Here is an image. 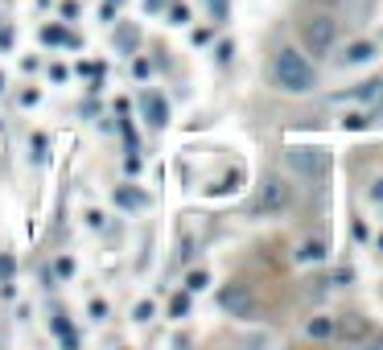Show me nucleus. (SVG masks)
Wrapping results in <instances>:
<instances>
[{"mask_svg":"<svg viewBox=\"0 0 383 350\" xmlns=\"http://www.w3.org/2000/svg\"><path fill=\"white\" fill-rule=\"evenodd\" d=\"M210 4V12H215V21H227V0H206Z\"/></svg>","mask_w":383,"mask_h":350,"instance_id":"16","label":"nucleus"},{"mask_svg":"<svg viewBox=\"0 0 383 350\" xmlns=\"http://www.w3.org/2000/svg\"><path fill=\"white\" fill-rule=\"evenodd\" d=\"M272 83H276L285 95H309V91L318 87V66H314L305 54H297L293 45H285V50H276V58H272Z\"/></svg>","mask_w":383,"mask_h":350,"instance_id":"1","label":"nucleus"},{"mask_svg":"<svg viewBox=\"0 0 383 350\" xmlns=\"http://www.w3.org/2000/svg\"><path fill=\"white\" fill-rule=\"evenodd\" d=\"M91 318H107V305L103 301H91Z\"/></svg>","mask_w":383,"mask_h":350,"instance_id":"20","label":"nucleus"},{"mask_svg":"<svg viewBox=\"0 0 383 350\" xmlns=\"http://www.w3.org/2000/svg\"><path fill=\"white\" fill-rule=\"evenodd\" d=\"M285 165H289V173H297L305 182H322L330 173V153L318 149V144H289L285 149Z\"/></svg>","mask_w":383,"mask_h":350,"instance_id":"2","label":"nucleus"},{"mask_svg":"<svg viewBox=\"0 0 383 350\" xmlns=\"http://www.w3.org/2000/svg\"><path fill=\"white\" fill-rule=\"evenodd\" d=\"M169 17H173V25H182V21H186V8H182V4H173V8H169Z\"/></svg>","mask_w":383,"mask_h":350,"instance_id":"18","label":"nucleus"},{"mask_svg":"<svg viewBox=\"0 0 383 350\" xmlns=\"http://www.w3.org/2000/svg\"><path fill=\"white\" fill-rule=\"evenodd\" d=\"M149 318H153V305H149V301H140V305H136V322H149Z\"/></svg>","mask_w":383,"mask_h":350,"instance_id":"17","label":"nucleus"},{"mask_svg":"<svg viewBox=\"0 0 383 350\" xmlns=\"http://www.w3.org/2000/svg\"><path fill=\"white\" fill-rule=\"evenodd\" d=\"M363 62H375V41H355L342 54V66H363Z\"/></svg>","mask_w":383,"mask_h":350,"instance_id":"7","label":"nucleus"},{"mask_svg":"<svg viewBox=\"0 0 383 350\" xmlns=\"http://www.w3.org/2000/svg\"><path fill=\"white\" fill-rule=\"evenodd\" d=\"M0 91H4V74H0Z\"/></svg>","mask_w":383,"mask_h":350,"instance_id":"22","label":"nucleus"},{"mask_svg":"<svg viewBox=\"0 0 383 350\" xmlns=\"http://www.w3.org/2000/svg\"><path fill=\"white\" fill-rule=\"evenodd\" d=\"M256 206H260L264 215L285 210V206H289V186H285L281 177H264V186H260V194H256Z\"/></svg>","mask_w":383,"mask_h":350,"instance_id":"5","label":"nucleus"},{"mask_svg":"<svg viewBox=\"0 0 383 350\" xmlns=\"http://www.w3.org/2000/svg\"><path fill=\"white\" fill-rule=\"evenodd\" d=\"M140 107H144V116H149L153 128H165V124H169V103H165L157 91H144V95H140Z\"/></svg>","mask_w":383,"mask_h":350,"instance_id":"6","label":"nucleus"},{"mask_svg":"<svg viewBox=\"0 0 383 350\" xmlns=\"http://www.w3.org/2000/svg\"><path fill=\"white\" fill-rule=\"evenodd\" d=\"M338 21L330 17V12H314V17H305V25H301V41H305V50L309 54H330L334 45H338Z\"/></svg>","mask_w":383,"mask_h":350,"instance_id":"3","label":"nucleus"},{"mask_svg":"<svg viewBox=\"0 0 383 350\" xmlns=\"http://www.w3.org/2000/svg\"><path fill=\"white\" fill-rule=\"evenodd\" d=\"M120 45L124 50H136V29H120Z\"/></svg>","mask_w":383,"mask_h":350,"instance_id":"14","label":"nucleus"},{"mask_svg":"<svg viewBox=\"0 0 383 350\" xmlns=\"http://www.w3.org/2000/svg\"><path fill=\"white\" fill-rule=\"evenodd\" d=\"M54 334H58L62 342H70V347L78 342V338H74V330H70V322H62V318H54Z\"/></svg>","mask_w":383,"mask_h":350,"instance_id":"12","label":"nucleus"},{"mask_svg":"<svg viewBox=\"0 0 383 350\" xmlns=\"http://www.w3.org/2000/svg\"><path fill=\"white\" fill-rule=\"evenodd\" d=\"M41 37H45L50 45H78V37H74V33H66V29H58V25H50Z\"/></svg>","mask_w":383,"mask_h":350,"instance_id":"10","label":"nucleus"},{"mask_svg":"<svg viewBox=\"0 0 383 350\" xmlns=\"http://www.w3.org/2000/svg\"><path fill=\"white\" fill-rule=\"evenodd\" d=\"M371 198H380V202H383V177L375 182V186H371Z\"/></svg>","mask_w":383,"mask_h":350,"instance_id":"21","label":"nucleus"},{"mask_svg":"<svg viewBox=\"0 0 383 350\" xmlns=\"http://www.w3.org/2000/svg\"><path fill=\"white\" fill-rule=\"evenodd\" d=\"M367 124H371L367 116H351V120H347V128H367Z\"/></svg>","mask_w":383,"mask_h":350,"instance_id":"19","label":"nucleus"},{"mask_svg":"<svg viewBox=\"0 0 383 350\" xmlns=\"http://www.w3.org/2000/svg\"><path fill=\"white\" fill-rule=\"evenodd\" d=\"M206 281H210V276L198 268V272H190V276H186V289H190V293H202V289H206Z\"/></svg>","mask_w":383,"mask_h":350,"instance_id":"11","label":"nucleus"},{"mask_svg":"<svg viewBox=\"0 0 383 350\" xmlns=\"http://www.w3.org/2000/svg\"><path fill=\"white\" fill-rule=\"evenodd\" d=\"M116 202H120L124 210H144V206H149V198H144L140 190H128V186H120V190H116Z\"/></svg>","mask_w":383,"mask_h":350,"instance_id":"9","label":"nucleus"},{"mask_svg":"<svg viewBox=\"0 0 383 350\" xmlns=\"http://www.w3.org/2000/svg\"><path fill=\"white\" fill-rule=\"evenodd\" d=\"M322 256H326V248H322V243H305V248L297 252V260H322Z\"/></svg>","mask_w":383,"mask_h":350,"instance_id":"13","label":"nucleus"},{"mask_svg":"<svg viewBox=\"0 0 383 350\" xmlns=\"http://www.w3.org/2000/svg\"><path fill=\"white\" fill-rule=\"evenodd\" d=\"M219 309L223 314H231V318H252L256 314V297H252V289L248 285H223L219 289Z\"/></svg>","mask_w":383,"mask_h":350,"instance_id":"4","label":"nucleus"},{"mask_svg":"<svg viewBox=\"0 0 383 350\" xmlns=\"http://www.w3.org/2000/svg\"><path fill=\"white\" fill-rule=\"evenodd\" d=\"M0 281H4V285L12 281V256H0Z\"/></svg>","mask_w":383,"mask_h":350,"instance_id":"15","label":"nucleus"},{"mask_svg":"<svg viewBox=\"0 0 383 350\" xmlns=\"http://www.w3.org/2000/svg\"><path fill=\"white\" fill-rule=\"evenodd\" d=\"M305 334L309 338H338V322L334 318H309L305 322Z\"/></svg>","mask_w":383,"mask_h":350,"instance_id":"8","label":"nucleus"}]
</instances>
